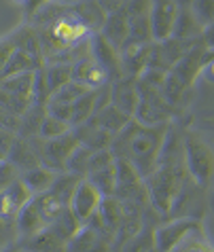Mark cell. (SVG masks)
<instances>
[{
  "label": "cell",
  "instance_id": "cell-18",
  "mask_svg": "<svg viewBox=\"0 0 214 252\" xmlns=\"http://www.w3.org/2000/svg\"><path fill=\"white\" fill-rule=\"evenodd\" d=\"M19 248L24 252H66V242H61L53 231L47 227L38 231L32 237H24L19 242Z\"/></svg>",
  "mask_w": 214,
  "mask_h": 252
},
{
  "label": "cell",
  "instance_id": "cell-45",
  "mask_svg": "<svg viewBox=\"0 0 214 252\" xmlns=\"http://www.w3.org/2000/svg\"><path fill=\"white\" fill-rule=\"evenodd\" d=\"M174 2L178 4V9H191L193 0H174Z\"/></svg>",
  "mask_w": 214,
  "mask_h": 252
},
{
  "label": "cell",
  "instance_id": "cell-40",
  "mask_svg": "<svg viewBox=\"0 0 214 252\" xmlns=\"http://www.w3.org/2000/svg\"><path fill=\"white\" fill-rule=\"evenodd\" d=\"M49 2H53V0H26V2H24V17H26V22H30V19L36 15L43 6L49 4Z\"/></svg>",
  "mask_w": 214,
  "mask_h": 252
},
{
  "label": "cell",
  "instance_id": "cell-14",
  "mask_svg": "<svg viewBox=\"0 0 214 252\" xmlns=\"http://www.w3.org/2000/svg\"><path fill=\"white\" fill-rule=\"evenodd\" d=\"M43 142L45 140H40V144L36 146L34 144V136H30V138L17 136L15 142L11 144V149L6 151V161L19 172L32 170V167L40 165V149H43Z\"/></svg>",
  "mask_w": 214,
  "mask_h": 252
},
{
  "label": "cell",
  "instance_id": "cell-47",
  "mask_svg": "<svg viewBox=\"0 0 214 252\" xmlns=\"http://www.w3.org/2000/svg\"><path fill=\"white\" fill-rule=\"evenodd\" d=\"M58 2H61V4H79V2H83V0H58Z\"/></svg>",
  "mask_w": 214,
  "mask_h": 252
},
{
  "label": "cell",
  "instance_id": "cell-31",
  "mask_svg": "<svg viewBox=\"0 0 214 252\" xmlns=\"http://www.w3.org/2000/svg\"><path fill=\"white\" fill-rule=\"evenodd\" d=\"M93 113H95V89H92L89 94H85L83 97H79V100L72 104L70 129L77 127V125H81V123H85L87 119H92Z\"/></svg>",
  "mask_w": 214,
  "mask_h": 252
},
{
  "label": "cell",
  "instance_id": "cell-9",
  "mask_svg": "<svg viewBox=\"0 0 214 252\" xmlns=\"http://www.w3.org/2000/svg\"><path fill=\"white\" fill-rule=\"evenodd\" d=\"M202 38L195 40H181V38H165V40H153V53H151V64L149 68H159L163 72H170L174 64L183 58L189 49Z\"/></svg>",
  "mask_w": 214,
  "mask_h": 252
},
{
  "label": "cell",
  "instance_id": "cell-48",
  "mask_svg": "<svg viewBox=\"0 0 214 252\" xmlns=\"http://www.w3.org/2000/svg\"><path fill=\"white\" fill-rule=\"evenodd\" d=\"M13 2H17V4H24V2H26V0H13Z\"/></svg>",
  "mask_w": 214,
  "mask_h": 252
},
{
  "label": "cell",
  "instance_id": "cell-17",
  "mask_svg": "<svg viewBox=\"0 0 214 252\" xmlns=\"http://www.w3.org/2000/svg\"><path fill=\"white\" fill-rule=\"evenodd\" d=\"M72 81H77L89 89H98L102 85H106L110 79L104 72V68H102L92 55H87V58H83L72 64Z\"/></svg>",
  "mask_w": 214,
  "mask_h": 252
},
{
  "label": "cell",
  "instance_id": "cell-34",
  "mask_svg": "<svg viewBox=\"0 0 214 252\" xmlns=\"http://www.w3.org/2000/svg\"><path fill=\"white\" fill-rule=\"evenodd\" d=\"M172 252H214V250L210 246V242L206 240V235L202 233V229H197L184 237Z\"/></svg>",
  "mask_w": 214,
  "mask_h": 252
},
{
  "label": "cell",
  "instance_id": "cell-44",
  "mask_svg": "<svg viewBox=\"0 0 214 252\" xmlns=\"http://www.w3.org/2000/svg\"><path fill=\"white\" fill-rule=\"evenodd\" d=\"M202 74H206V79H210V81H214V60L210 62V64L208 66H206L204 68V72Z\"/></svg>",
  "mask_w": 214,
  "mask_h": 252
},
{
  "label": "cell",
  "instance_id": "cell-37",
  "mask_svg": "<svg viewBox=\"0 0 214 252\" xmlns=\"http://www.w3.org/2000/svg\"><path fill=\"white\" fill-rule=\"evenodd\" d=\"M191 11L202 28L214 24V0H193Z\"/></svg>",
  "mask_w": 214,
  "mask_h": 252
},
{
  "label": "cell",
  "instance_id": "cell-32",
  "mask_svg": "<svg viewBox=\"0 0 214 252\" xmlns=\"http://www.w3.org/2000/svg\"><path fill=\"white\" fill-rule=\"evenodd\" d=\"M92 149H87V146L79 144L77 149H74V153L70 155V159H68L66 163V172L70 174H77V176L85 178L87 176V167H89V159H92Z\"/></svg>",
  "mask_w": 214,
  "mask_h": 252
},
{
  "label": "cell",
  "instance_id": "cell-1",
  "mask_svg": "<svg viewBox=\"0 0 214 252\" xmlns=\"http://www.w3.org/2000/svg\"><path fill=\"white\" fill-rule=\"evenodd\" d=\"M28 24L38 34L45 64H74L89 55V38L93 32L81 22L70 4L53 0Z\"/></svg>",
  "mask_w": 214,
  "mask_h": 252
},
{
  "label": "cell",
  "instance_id": "cell-50",
  "mask_svg": "<svg viewBox=\"0 0 214 252\" xmlns=\"http://www.w3.org/2000/svg\"><path fill=\"white\" fill-rule=\"evenodd\" d=\"M22 252H24V250H22Z\"/></svg>",
  "mask_w": 214,
  "mask_h": 252
},
{
  "label": "cell",
  "instance_id": "cell-5",
  "mask_svg": "<svg viewBox=\"0 0 214 252\" xmlns=\"http://www.w3.org/2000/svg\"><path fill=\"white\" fill-rule=\"evenodd\" d=\"M66 206H61L49 191L34 195L17 214L15 227H17L19 237H22V240L24 237H32V235H36L38 231L47 229L55 219H58V214Z\"/></svg>",
  "mask_w": 214,
  "mask_h": 252
},
{
  "label": "cell",
  "instance_id": "cell-33",
  "mask_svg": "<svg viewBox=\"0 0 214 252\" xmlns=\"http://www.w3.org/2000/svg\"><path fill=\"white\" fill-rule=\"evenodd\" d=\"M92 89L85 87V85H81V83L77 81H70V83H66L64 87H60L55 94H51L49 97V102H61V104H74L79 100V97H83L85 94H89Z\"/></svg>",
  "mask_w": 214,
  "mask_h": 252
},
{
  "label": "cell",
  "instance_id": "cell-30",
  "mask_svg": "<svg viewBox=\"0 0 214 252\" xmlns=\"http://www.w3.org/2000/svg\"><path fill=\"white\" fill-rule=\"evenodd\" d=\"M89 183L98 187V191L104 195V197H110L115 195V185H117V176H115V161L106 167H100V170H93L85 176Z\"/></svg>",
  "mask_w": 214,
  "mask_h": 252
},
{
  "label": "cell",
  "instance_id": "cell-27",
  "mask_svg": "<svg viewBox=\"0 0 214 252\" xmlns=\"http://www.w3.org/2000/svg\"><path fill=\"white\" fill-rule=\"evenodd\" d=\"M43 66H45L43 62H38L36 58H32L30 53L22 51V49H15L13 55H11V60H9V64H6V68L2 70V74H0V81L9 79V76H15V74L32 72V70H38Z\"/></svg>",
  "mask_w": 214,
  "mask_h": 252
},
{
  "label": "cell",
  "instance_id": "cell-43",
  "mask_svg": "<svg viewBox=\"0 0 214 252\" xmlns=\"http://www.w3.org/2000/svg\"><path fill=\"white\" fill-rule=\"evenodd\" d=\"M202 38H204V43L208 45L210 49H214V24H212V26H208V28H204Z\"/></svg>",
  "mask_w": 214,
  "mask_h": 252
},
{
  "label": "cell",
  "instance_id": "cell-3",
  "mask_svg": "<svg viewBox=\"0 0 214 252\" xmlns=\"http://www.w3.org/2000/svg\"><path fill=\"white\" fill-rule=\"evenodd\" d=\"M172 123L163 125H142L132 119L119 134L113 138L110 151L115 157L127 159L142 178H147L155 170L157 159L161 155Z\"/></svg>",
  "mask_w": 214,
  "mask_h": 252
},
{
  "label": "cell",
  "instance_id": "cell-46",
  "mask_svg": "<svg viewBox=\"0 0 214 252\" xmlns=\"http://www.w3.org/2000/svg\"><path fill=\"white\" fill-rule=\"evenodd\" d=\"M0 252H22V248L19 246H9V248H2Z\"/></svg>",
  "mask_w": 214,
  "mask_h": 252
},
{
  "label": "cell",
  "instance_id": "cell-6",
  "mask_svg": "<svg viewBox=\"0 0 214 252\" xmlns=\"http://www.w3.org/2000/svg\"><path fill=\"white\" fill-rule=\"evenodd\" d=\"M66 252H117V235L93 222H85L66 244Z\"/></svg>",
  "mask_w": 214,
  "mask_h": 252
},
{
  "label": "cell",
  "instance_id": "cell-35",
  "mask_svg": "<svg viewBox=\"0 0 214 252\" xmlns=\"http://www.w3.org/2000/svg\"><path fill=\"white\" fill-rule=\"evenodd\" d=\"M66 131H70V125L60 121V119H55L51 115H45L43 123H40V129H38V136L43 140H51V138H58L61 134H66Z\"/></svg>",
  "mask_w": 214,
  "mask_h": 252
},
{
  "label": "cell",
  "instance_id": "cell-21",
  "mask_svg": "<svg viewBox=\"0 0 214 252\" xmlns=\"http://www.w3.org/2000/svg\"><path fill=\"white\" fill-rule=\"evenodd\" d=\"M155 250V222H149L144 210V225L134 237L123 244L119 252H153Z\"/></svg>",
  "mask_w": 214,
  "mask_h": 252
},
{
  "label": "cell",
  "instance_id": "cell-8",
  "mask_svg": "<svg viewBox=\"0 0 214 252\" xmlns=\"http://www.w3.org/2000/svg\"><path fill=\"white\" fill-rule=\"evenodd\" d=\"M197 229H202V222L193 216H181V219L163 222V225L155 227V250L172 252L184 237Z\"/></svg>",
  "mask_w": 214,
  "mask_h": 252
},
{
  "label": "cell",
  "instance_id": "cell-23",
  "mask_svg": "<svg viewBox=\"0 0 214 252\" xmlns=\"http://www.w3.org/2000/svg\"><path fill=\"white\" fill-rule=\"evenodd\" d=\"M81 180H83V178L77 176V174L60 172V174H55L49 193L60 201L61 206L68 208V206H70V199H72V195H74V191H77V187H79Z\"/></svg>",
  "mask_w": 214,
  "mask_h": 252
},
{
  "label": "cell",
  "instance_id": "cell-2",
  "mask_svg": "<svg viewBox=\"0 0 214 252\" xmlns=\"http://www.w3.org/2000/svg\"><path fill=\"white\" fill-rule=\"evenodd\" d=\"M191 183L183 161V138L170 125L168 138L161 149V155L157 159L155 170L144 178L147 187L149 204L157 214H170L178 204H181L184 189Z\"/></svg>",
  "mask_w": 214,
  "mask_h": 252
},
{
  "label": "cell",
  "instance_id": "cell-11",
  "mask_svg": "<svg viewBox=\"0 0 214 252\" xmlns=\"http://www.w3.org/2000/svg\"><path fill=\"white\" fill-rule=\"evenodd\" d=\"M102 199H104V195L98 191V187L92 185L87 178H83L79 183V187H77V191H74L68 208H70L74 212V216L85 225V222L92 220V216L98 212Z\"/></svg>",
  "mask_w": 214,
  "mask_h": 252
},
{
  "label": "cell",
  "instance_id": "cell-36",
  "mask_svg": "<svg viewBox=\"0 0 214 252\" xmlns=\"http://www.w3.org/2000/svg\"><path fill=\"white\" fill-rule=\"evenodd\" d=\"M19 210H22V206L17 204V199L4 187L0 189V220H4V222L17 220Z\"/></svg>",
  "mask_w": 214,
  "mask_h": 252
},
{
  "label": "cell",
  "instance_id": "cell-19",
  "mask_svg": "<svg viewBox=\"0 0 214 252\" xmlns=\"http://www.w3.org/2000/svg\"><path fill=\"white\" fill-rule=\"evenodd\" d=\"M34 74H36V70H32V72H24V74H15V76H9V79H2V81H0V92L9 94V95H15V97H19V100L32 104Z\"/></svg>",
  "mask_w": 214,
  "mask_h": 252
},
{
  "label": "cell",
  "instance_id": "cell-22",
  "mask_svg": "<svg viewBox=\"0 0 214 252\" xmlns=\"http://www.w3.org/2000/svg\"><path fill=\"white\" fill-rule=\"evenodd\" d=\"M204 28L199 26L191 9H178V17L172 30V38H181V40H195L202 38Z\"/></svg>",
  "mask_w": 214,
  "mask_h": 252
},
{
  "label": "cell",
  "instance_id": "cell-4",
  "mask_svg": "<svg viewBox=\"0 0 214 252\" xmlns=\"http://www.w3.org/2000/svg\"><path fill=\"white\" fill-rule=\"evenodd\" d=\"M183 161L193 185L199 189L210 187L214 178V151L195 131L183 136Z\"/></svg>",
  "mask_w": 214,
  "mask_h": 252
},
{
  "label": "cell",
  "instance_id": "cell-12",
  "mask_svg": "<svg viewBox=\"0 0 214 252\" xmlns=\"http://www.w3.org/2000/svg\"><path fill=\"white\" fill-rule=\"evenodd\" d=\"M89 55L104 68V72L108 74L110 81L121 76V51L115 45H110L102 36V32H95L89 38Z\"/></svg>",
  "mask_w": 214,
  "mask_h": 252
},
{
  "label": "cell",
  "instance_id": "cell-16",
  "mask_svg": "<svg viewBox=\"0 0 214 252\" xmlns=\"http://www.w3.org/2000/svg\"><path fill=\"white\" fill-rule=\"evenodd\" d=\"M100 32H102V36H104L110 45H115L121 51V49L125 47L127 38H129V19H127L125 6L106 13L104 26H102Z\"/></svg>",
  "mask_w": 214,
  "mask_h": 252
},
{
  "label": "cell",
  "instance_id": "cell-20",
  "mask_svg": "<svg viewBox=\"0 0 214 252\" xmlns=\"http://www.w3.org/2000/svg\"><path fill=\"white\" fill-rule=\"evenodd\" d=\"M70 6H72V11L81 17V22L85 24L93 34L102 30L104 19H106V11L102 9V4L98 2V0H83V2L70 4Z\"/></svg>",
  "mask_w": 214,
  "mask_h": 252
},
{
  "label": "cell",
  "instance_id": "cell-10",
  "mask_svg": "<svg viewBox=\"0 0 214 252\" xmlns=\"http://www.w3.org/2000/svg\"><path fill=\"white\" fill-rule=\"evenodd\" d=\"M176 17H178V4L174 0H153L151 2L149 24H151V34H153L155 43L172 36Z\"/></svg>",
  "mask_w": 214,
  "mask_h": 252
},
{
  "label": "cell",
  "instance_id": "cell-49",
  "mask_svg": "<svg viewBox=\"0 0 214 252\" xmlns=\"http://www.w3.org/2000/svg\"><path fill=\"white\" fill-rule=\"evenodd\" d=\"M153 252H157V250H153Z\"/></svg>",
  "mask_w": 214,
  "mask_h": 252
},
{
  "label": "cell",
  "instance_id": "cell-28",
  "mask_svg": "<svg viewBox=\"0 0 214 252\" xmlns=\"http://www.w3.org/2000/svg\"><path fill=\"white\" fill-rule=\"evenodd\" d=\"M81 227H83V222L77 219V216H74V212H72L70 208L61 210V212L58 214V219H55L51 225H49V229L53 231V233L58 235L61 242H66V244L79 233Z\"/></svg>",
  "mask_w": 214,
  "mask_h": 252
},
{
  "label": "cell",
  "instance_id": "cell-13",
  "mask_svg": "<svg viewBox=\"0 0 214 252\" xmlns=\"http://www.w3.org/2000/svg\"><path fill=\"white\" fill-rule=\"evenodd\" d=\"M153 43H127L121 49V76L140 79V74L151 64Z\"/></svg>",
  "mask_w": 214,
  "mask_h": 252
},
{
  "label": "cell",
  "instance_id": "cell-25",
  "mask_svg": "<svg viewBox=\"0 0 214 252\" xmlns=\"http://www.w3.org/2000/svg\"><path fill=\"white\" fill-rule=\"evenodd\" d=\"M11 38H13V43H15L17 49H22V51H26V53H30L32 58H36L38 62H43V64H45V60H43V47H40L38 34H36V30H34L30 24H26V26L19 28V30H15V32L11 34Z\"/></svg>",
  "mask_w": 214,
  "mask_h": 252
},
{
  "label": "cell",
  "instance_id": "cell-7",
  "mask_svg": "<svg viewBox=\"0 0 214 252\" xmlns=\"http://www.w3.org/2000/svg\"><path fill=\"white\" fill-rule=\"evenodd\" d=\"M81 142L79 138L74 136V131H66L58 138H51V140H45L43 142V149H40V163L45 167H49L55 174L60 172H66V163L70 155L74 153Z\"/></svg>",
  "mask_w": 214,
  "mask_h": 252
},
{
  "label": "cell",
  "instance_id": "cell-39",
  "mask_svg": "<svg viewBox=\"0 0 214 252\" xmlns=\"http://www.w3.org/2000/svg\"><path fill=\"white\" fill-rule=\"evenodd\" d=\"M15 49L17 47H15V43H13L11 36L0 40V74H2V70L6 68V64H9V60H11V55H13Z\"/></svg>",
  "mask_w": 214,
  "mask_h": 252
},
{
  "label": "cell",
  "instance_id": "cell-15",
  "mask_svg": "<svg viewBox=\"0 0 214 252\" xmlns=\"http://www.w3.org/2000/svg\"><path fill=\"white\" fill-rule=\"evenodd\" d=\"M140 102V94H138V81L129 79V76H119V79L110 81V104L119 108L121 113L134 119V113Z\"/></svg>",
  "mask_w": 214,
  "mask_h": 252
},
{
  "label": "cell",
  "instance_id": "cell-41",
  "mask_svg": "<svg viewBox=\"0 0 214 252\" xmlns=\"http://www.w3.org/2000/svg\"><path fill=\"white\" fill-rule=\"evenodd\" d=\"M15 138H17L15 131H9V129L0 127V151H2L4 155H6V151L11 149V144L15 142Z\"/></svg>",
  "mask_w": 214,
  "mask_h": 252
},
{
  "label": "cell",
  "instance_id": "cell-38",
  "mask_svg": "<svg viewBox=\"0 0 214 252\" xmlns=\"http://www.w3.org/2000/svg\"><path fill=\"white\" fill-rule=\"evenodd\" d=\"M19 125H22V117L11 113L9 108L0 106V127L9 129V131H15V134L19 136Z\"/></svg>",
  "mask_w": 214,
  "mask_h": 252
},
{
  "label": "cell",
  "instance_id": "cell-26",
  "mask_svg": "<svg viewBox=\"0 0 214 252\" xmlns=\"http://www.w3.org/2000/svg\"><path fill=\"white\" fill-rule=\"evenodd\" d=\"M92 119L100 125L102 129H106L108 134H113V136H117L129 121H132V117H127L125 113H121V110L115 108L113 104H110V106H106V108H102L100 113L92 115Z\"/></svg>",
  "mask_w": 214,
  "mask_h": 252
},
{
  "label": "cell",
  "instance_id": "cell-29",
  "mask_svg": "<svg viewBox=\"0 0 214 252\" xmlns=\"http://www.w3.org/2000/svg\"><path fill=\"white\" fill-rule=\"evenodd\" d=\"M43 74L47 87H49V94H55L60 87H64L66 83L72 81V64H45Z\"/></svg>",
  "mask_w": 214,
  "mask_h": 252
},
{
  "label": "cell",
  "instance_id": "cell-42",
  "mask_svg": "<svg viewBox=\"0 0 214 252\" xmlns=\"http://www.w3.org/2000/svg\"><path fill=\"white\" fill-rule=\"evenodd\" d=\"M98 2L102 4V9H104L106 13L117 11V9H121V6H125V0H98Z\"/></svg>",
  "mask_w": 214,
  "mask_h": 252
},
{
  "label": "cell",
  "instance_id": "cell-24",
  "mask_svg": "<svg viewBox=\"0 0 214 252\" xmlns=\"http://www.w3.org/2000/svg\"><path fill=\"white\" fill-rule=\"evenodd\" d=\"M53 178H55V172L49 170V167H45L43 163L32 167V170H26L22 172V180L24 185L30 189L32 195H40V193H47L53 185Z\"/></svg>",
  "mask_w": 214,
  "mask_h": 252
}]
</instances>
